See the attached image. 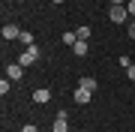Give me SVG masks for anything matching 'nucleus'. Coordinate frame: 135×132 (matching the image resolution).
<instances>
[{
	"label": "nucleus",
	"instance_id": "f3484780",
	"mask_svg": "<svg viewBox=\"0 0 135 132\" xmlns=\"http://www.w3.org/2000/svg\"><path fill=\"white\" fill-rule=\"evenodd\" d=\"M129 36L135 39V18H132V24H129Z\"/></svg>",
	"mask_w": 135,
	"mask_h": 132
},
{
	"label": "nucleus",
	"instance_id": "6ab92c4d",
	"mask_svg": "<svg viewBox=\"0 0 135 132\" xmlns=\"http://www.w3.org/2000/svg\"><path fill=\"white\" fill-rule=\"evenodd\" d=\"M51 3H63V0H51Z\"/></svg>",
	"mask_w": 135,
	"mask_h": 132
},
{
	"label": "nucleus",
	"instance_id": "39448f33",
	"mask_svg": "<svg viewBox=\"0 0 135 132\" xmlns=\"http://www.w3.org/2000/svg\"><path fill=\"white\" fill-rule=\"evenodd\" d=\"M48 99H51V90H45V87H42V90H33V102H36V105H45Z\"/></svg>",
	"mask_w": 135,
	"mask_h": 132
},
{
	"label": "nucleus",
	"instance_id": "f03ea898",
	"mask_svg": "<svg viewBox=\"0 0 135 132\" xmlns=\"http://www.w3.org/2000/svg\"><path fill=\"white\" fill-rule=\"evenodd\" d=\"M36 60H39V48H36V45H27L24 54L18 57V63L21 66H30V63H36Z\"/></svg>",
	"mask_w": 135,
	"mask_h": 132
},
{
	"label": "nucleus",
	"instance_id": "9b49d317",
	"mask_svg": "<svg viewBox=\"0 0 135 132\" xmlns=\"http://www.w3.org/2000/svg\"><path fill=\"white\" fill-rule=\"evenodd\" d=\"M63 42H66V45H69V48H72V45L78 42V36L72 33V30H66V33H63Z\"/></svg>",
	"mask_w": 135,
	"mask_h": 132
},
{
	"label": "nucleus",
	"instance_id": "4468645a",
	"mask_svg": "<svg viewBox=\"0 0 135 132\" xmlns=\"http://www.w3.org/2000/svg\"><path fill=\"white\" fill-rule=\"evenodd\" d=\"M126 9H129V15L135 18V0H129V3H126Z\"/></svg>",
	"mask_w": 135,
	"mask_h": 132
},
{
	"label": "nucleus",
	"instance_id": "f257e3e1",
	"mask_svg": "<svg viewBox=\"0 0 135 132\" xmlns=\"http://www.w3.org/2000/svg\"><path fill=\"white\" fill-rule=\"evenodd\" d=\"M108 18L114 21V24H126V18H129V9H126V6H120V3H114L108 9Z\"/></svg>",
	"mask_w": 135,
	"mask_h": 132
},
{
	"label": "nucleus",
	"instance_id": "dca6fc26",
	"mask_svg": "<svg viewBox=\"0 0 135 132\" xmlns=\"http://www.w3.org/2000/svg\"><path fill=\"white\" fill-rule=\"evenodd\" d=\"M21 132H39V129L33 126V123H27V126H24V129H21Z\"/></svg>",
	"mask_w": 135,
	"mask_h": 132
},
{
	"label": "nucleus",
	"instance_id": "ddd939ff",
	"mask_svg": "<svg viewBox=\"0 0 135 132\" xmlns=\"http://www.w3.org/2000/svg\"><path fill=\"white\" fill-rule=\"evenodd\" d=\"M12 87H9V78H3V81H0V93H3V96H6V93H9Z\"/></svg>",
	"mask_w": 135,
	"mask_h": 132
},
{
	"label": "nucleus",
	"instance_id": "7ed1b4c3",
	"mask_svg": "<svg viewBox=\"0 0 135 132\" xmlns=\"http://www.w3.org/2000/svg\"><path fill=\"white\" fill-rule=\"evenodd\" d=\"M21 75H24V66H21V63H12V66H6V78H9V81H18Z\"/></svg>",
	"mask_w": 135,
	"mask_h": 132
},
{
	"label": "nucleus",
	"instance_id": "6e6552de",
	"mask_svg": "<svg viewBox=\"0 0 135 132\" xmlns=\"http://www.w3.org/2000/svg\"><path fill=\"white\" fill-rule=\"evenodd\" d=\"M54 132H69V123H66V117H54Z\"/></svg>",
	"mask_w": 135,
	"mask_h": 132
},
{
	"label": "nucleus",
	"instance_id": "0eeeda50",
	"mask_svg": "<svg viewBox=\"0 0 135 132\" xmlns=\"http://www.w3.org/2000/svg\"><path fill=\"white\" fill-rule=\"evenodd\" d=\"M78 87H84V90H90V93H93L99 84H96V78H90V75H87V78H81V81H78Z\"/></svg>",
	"mask_w": 135,
	"mask_h": 132
},
{
	"label": "nucleus",
	"instance_id": "f8f14e48",
	"mask_svg": "<svg viewBox=\"0 0 135 132\" xmlns=\"http://www.w3.org/2000/svg\"><path fill=\"white\" fill-rule=\"evenodd\" d=\"M21 42H24V45H33V33H27V30H21Z\"/></svg>",
	"mask_w": 135,
	"mask_h": 132
},
{
	"label": "nucleus",
	"instance_id": "1a4fd4ad",
	"mask_svg": "<svg viewBox=\"0 0 135 132\" xmlns=\"http://www.w3.org/2000/svg\"><path fill=\"white\" fill-rule=\"evenodd\" d=\"M72 51H75V57H84V54H87V42H84V39H78V42L72 45Z\"/></svg>",
	"mask_w": 135,
	"mask_h": 132
},
{
	"label": "nucleus",
	"instance_id": "2eb2a0df",
	"mask_svg": "<svg viewBox=\"0 0 135 132\" xmlns=\"http://www.w3.org/2000/svg\"><path fill=\"white\" fill-rule=\"evenodd\" d=\"M126 75H129V81H135V63H132L129 69H126Z\"/></svg>",
	"mask_w": 135,
	"mask_h": 132
},
{
	"label": "nucleus",
	"instance_id": "423d86ee",
	"mask_svg": "<svg viewBox=\"0 0 135 132\" xmlns=\"http://www.w3.org/2000/svg\"><path fill=\"white\" fill-rule=\"evenodd\" d=\"M75 102H78V105H87V102H90V90L78 87V90H75Z\"/></svg>",
	"mask_w": 135,
	"mask_h": 132
},
{
	"label": "nucleus",
	"instance_id": "9d476101",
	"mask_svg": "<svg viewBox=\"0 0 135 132\" xmlns=\"http://www.w3.org/2000/svg\"><path fill=\"white\" fill-rule=\"evenodd\" d=\"M90 33H93V30H90V27H87V24L75 30V36H78V39H90Z\"/></svg>",
	"mask_w": 135,
	"mask_h": 132
},
{
	"label": "nucleus",
	"instance_id": "a211bd4d",
	"mask_svg": "<svg viewBox=\"0 0 135 132\" xmlns=\"http://www.w3.org/2000/svg\"><path fill=\"white\" fill-rule=\"evenodd\" d=\"M114 3H120V6H126V0H111V6H114Z\"/></svg>",
	"mask_w": 135,
	"mask_h": 132
},
{
	"label": "nucleus",
	"instance_id": "20e7f679",
	"mask_svg": "<svg viewBox=\"0 0 135 132\" xmlns=\"http://www.w3.org/2000/svg\"><path fill=\"white\" fill-rule=\"evenodd\" d=\"M3 39H21V27L18 24H3Z\"/></svg>",
	"mask_w": 135,
	"mask_h": 132
}]
</instances>
